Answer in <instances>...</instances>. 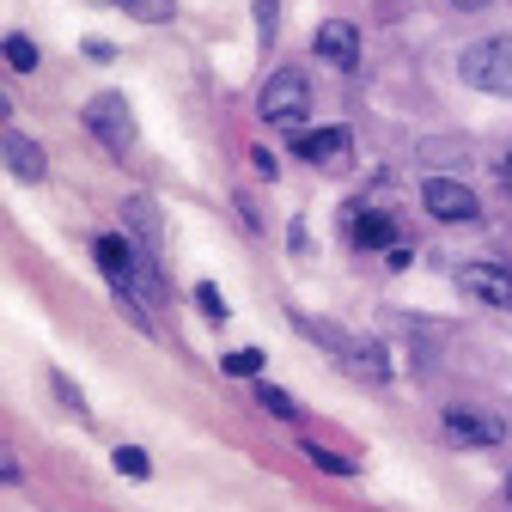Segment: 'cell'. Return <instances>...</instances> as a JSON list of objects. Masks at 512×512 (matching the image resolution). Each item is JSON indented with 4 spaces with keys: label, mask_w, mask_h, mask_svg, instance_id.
Segmentation results:
<instances>
[{
    "label": "cell",
    "mask_w": 512,
    "mask_h": 512,
    "mask_svg": "<svg viewBox=\"0 0 512 512\" xmlns=\"http://www.w3.org/2000/svg\"><path fill=\"white\" fill-rule=\"evenodd\" d=\"M317 55H324L330 68H354V61H360V31L342 25V19H330L324 31H317Z\"/></svg>",
    "instance_id": "10"
},
{
    "label": "cell",
    "mask_w": 512,
    "mask_h": 512,
    "mask_svg": "<svg viewBox=\"0 0 512 512\" xmlns=\"http://www.w3.org/2000/svg\"><path fill=\"white\" fill-rule=\"evenodd\" d=\"M452 7H464V13H476V7H488V0H452Z\"/></svg>",
    "instance_id": "22"
},
{
    "label": "cell",
    "mask_w": 512,
    "mask_h": 512,
    "mask_svg": "<svg viewBox=\"0 0 512 512\" xmlns=\"http://www.w3.org/2000/svg\"><path fill=\"white\" fill-rule=\"evenodd\" d=\"M116 470H122L128 482H147V476H153V464H147L141 445H122V452H116Z\"/></svg>",
    "instance_id": "15"
},
{
    "label": "cell",
    "mask_w": 512,
    "mask_h": 512,
    "mask_svg": "<svg viewBox=\"0 0 512 512\" xmlns=\"http://www.w3.org/2000/svg\"><path fill=\"white\" fill-rule=\"evenodd\" d=\"M128 13H135L141 25H171L177 19V0H122Z\"/></svg>",
    "instance_id": "13"
},
{
    "label": "cell",
    "mask_w": 512,
    "mask_h": 512,
    "mask_svg": "<svg viewBox=\"0 0 512 512\" xmlns=\"http://www.w3.org/2000/svg\"><path fill=\"white\" fill-rule=\"evenodd\" d=\"M86 128H92L110 153H128V147H135V116H128L122 92H98V98L86 104Z\"/></svg>",
    "instance_id": "3"
},
{
    "label": "cell",
    "mask_w": 512,
    "mask_h": 512,
    "mask_svg": "<svg viewBox=\"0 0 512 512\" xmlns=\"http://www.w3.org/2000/svg\"><path fill=\"white\" fill-rule=\"evenodd\" d=\"M128 226H135V238H141L147 250H159V208H153L147 196H135V202H128Z\"/></svg>",
    "instance_id": "12"
},
{
    "label": "cell",
    "mask_w": 512,
    "mask_h": 512,
    "mask_svg": "<svg viewBox=\"0 0 512 512\" xmlns=\"http://www.w3.org/2000/svg\"><path fill=\"white\" fill-rule=\"evenodd\" d=\"M421 202H427L433 220H476V214H482L476 189L458 183V177H427V183H421Z\"/></svg>",
    "instance_id": "4"
},
{
    "label": "cell",
    "mask_w": 512,
    "mask_h": 512,
    "mask_svg": "<svg viewBox=\"0 0 512 512\" xmlns=\"http://www.w3.org/2000/svg\"><path fill=\"white\" fill-rule=\"evenodd\" d=\"M305 458H311L317 470H330V476H354V464H348V458H336V452H324V445H311V439H305Z\"/></svg>",
    "instance_id": "16"
},
{
    "label": "cell",
    "mask_w": 512,
    "mask_h": 512,
    "mask_svg": "<svg viewBox=\"0 0 512 512\" xmlns=\"http://www.w3.org/2000/svg\"><path fill=\"white\" fill-rule=\"evenodd\" d=\"M305 110H311V86H305V74H293V68H281V74L263 86V98H256V116H263L269 128H293V135H299Z\"/></svg>",
    "instance_id": "2"
},
{
    "label": "cell",
    "mask_w": 512,
    "mask_h": 512,
    "mask_svg": "<svg viewBox=\"0 0 512 512\" xmlns=\"http://www.w3.org/2000/svg\"><path fill=\"white\" fill-rule=\"evenodd\" d=\"M348 238L360 250H384V244L397 238V220L391 214H372V208H348Z\"/></svg>",
    "instance_id": "11"
},
{
    "label": "cell",
    "mask_w": 512,
    "mask_h": 512,
    "mask_svg": "<svg viewBox=\"0 0 512 512\" xmlns=\"http://www.w3.org/2000/svg\"><path fill=\"white\" fill-rule=\"evenodd\" d=\"M458 68H464V80H470L476 92L512 98V37H488V43H470Z\"/></svg>",
    "instance_id": "1"
},
{
    "label": "cell",
    "mask_w": 512,
    "mask_h": 512,
    "mask_svg": "<svg viewBox=\"0 0 512 512\" xmlns=\"http://www.w3.org/2000/svg\"><path fill=\"white\" fill-rule=\"evenodd\" d=\"M464 293L482 305H512V269L506 263H470L464 269Z\"/></svg>",
    "instance_id": "8"
},
{
    "label": "cell",
    "mask_w": 512,
    "mask_h": 512,
    "mask_svg": "<svg viewBox=\"0 0 512 512\" xmlns=\"http://www.w3.org/2000/svg\"><path fill=\"white\" fill-rule=\"evenodd\" d=\"M49 384H55V397H61V403H68L74 415H86V397L74 391V378H68V372H49Z\"/></svg>",
    "instance_id": "19"
},
{
    "label": "cell",
    "mask_w": 512,
    "mask_h": 512,
    "mask_svg": "<svg viewBox=\"0 0 512 512\" xmlns=\"http://www.w3.org/2000/svg\"><path fill=\"white\" fill-rule=\"evenodd\" d=\"M445 439H452V445H500L506 421L476 415V409H452V415H445Z\"/></svg>",
    "instance_id": "7"
},
{
    "label": "cell",
    "mask_w": 512,
    "mask_h": 512,
    "mask_svg": "<svg viewBox=\"0 0 512 512\" xmlns=\"http://www.w3.org/2000/svg\"><path fill=\"white\" fill-rule=\"evenodd\" d=\"M0 165H7L19 183H43L49 177V159L31 135H19V128H0Z\"/></svg>",
    "instance_id": "6"
},
{
    "label": "cell",
    "mask_w": 512,
    "mask_h": 512,
    "mask_svg": "<svg viewBox=\"0 0 512 512\" xmlns=\"http://www.w3.org/2000/svg\"><path fill=\"white\" fill-rule=\"evenodd\" d=\"M196 305H202V311H208V317H226V299H220V293H214V287H196Z\"/></svg>",
    "instance_id": "20"
},
{
    "label": "cell",
    "mask_w": 512,
    "mask_h": 512,
    "mask_svg": "<svg viewBox=\"0 0 512 512\" xmlns=\"http://www.w3.org/2000/svg\"><path fill=\"white\" fill-rule=\"evenodd\" d=\"M220 366H226L232 378H256V372H263V354H256V348H244V354H226Z\"/></svg>",
    "instance_id": "18"
},
{
    "label": "cell",
    "mask_w": 512,
    "mask_h": 512,
    "mask_svg": "<svg viewBox=\"0 0 512 512\" xmlns=\"http://www.w3.org/2000/svg\"><path fill=\"white\" fill-rule=\"evenodd\" d=\"M0 482H25V470H19V458L7 452V445H0Z\"/></svg>",
    "instance_id": "21"
},
{
    "label": "cell",
    "mask_w": 512,
    "mask_h": 512,
    "mask_svg": "<svg viewBox=\"0 0 512 512\" xmlns=\"http://www.w3.org/2000/svg\"><path fill=\"white\" fill-rule=\"evenodd\" d=\"M7 61H13L19 74H31V68H37V43H31V37H7Z\"/></svg>",
    "instance_id": "17"
},
{
    "label": "cell",
    "mask_w": 512,
    "mask_h": 512,
    "mask_svg": "<svg viewBox=\"0 0 512 512\" xmlns=\"http://www.w3.org/2000/svg\"><path fill=\"white\" fill-rule=\"evenodd\" d=\"M256 403H263L269 415H281V421H305V415H299V403H293L287 391H275V384H256Z\"/></svg>",
    "instance_id": "14"
},
{
    "label": "cell",
    "mask_w": 512,
    "mask_h": 512,
    "mask_svg": "<svg viewBox=\"0 0 512 512\" xmlns=\"http://www.w3.org/2000/svg\"><path fill=\"white\" fill-rule=\"evenodd\" d=\"M299 159L324 165V171H348L354 165V135L348 128H311V135H299Z\"/></svg>",
    "instance_id": "5"
},
{
    "label": "cell",
    "mask_w": 512,
    "mask_h": 512,
    "mask_svg": "<svg viewBox=\"0 0 512 512\" xmlns=\"http://www.w3.org/2000/svg\"><path fill=\"white\" fill-rule=\"evenodd\" d=\"M342 366H348L360 384H384V378H391V360H384V348H378V342H360V336H348Z\"/></svg>",
    "instance_id": "9"
},
{
    "label": "cell",
    "mask_w": 512,
    "mask_h": 512,
    "mask_svg": "<svg viewBox=\"0 0 512 512\" xmlns=\"http://www.w3.org/2000/svg\"><path fill=\"white\" fill-rule=\"evenodd\" d=\"M506 500H512V476H506Z\"/></svg>",
    "instance_id": "23"
}]
</instances>
